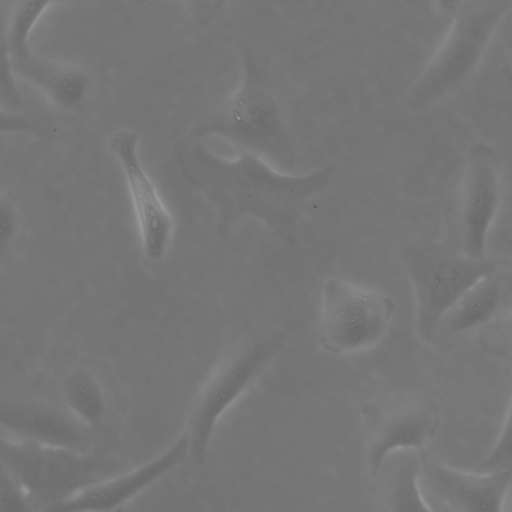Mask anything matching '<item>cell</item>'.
<instances>
[{
    "mask_svg": "<svg viewBox=\"0 0 512 512\" xmlns=\"http://www.w3.org/2000/svg\"><path fill=\"white\" fill-rule=\"evenodd\" d=\"M512 366V359L508 360ZM512 470V393L503 427L490 451L473 467L476 472Z\"/></svg>",
    "mask_w": 512,
    "mask_h": 512,
    "instance_id": "2e32d148",
    "label": "cell"
},
{
    "mask_svg": "<svg viewBox=\"0 0 512 512\" xmlns=\"http://www.w3.org/2000/svg\"><path fill=\"white\" fill-rule=\"evenodd\" d=\"M502 512H512V479L504 498Z\"/></svg>",
    "mask_w": 512,
    "mask_h": 512,
    "instance_id": "7402d4cb",
    "label": "cell"
},
{
    "mask_svg": "<svg viewBox=\"0 0 512 512\" xmlns=\"http://www.w3.org/2000/svg\"><path fill=\"white\" fill-rule=\"evenodd\" d=\"M399 258L415 300V332L429 343L446 315L481 279L498 272L491 259L446 252L431 245L410 243Z\"/></svg>",
    "mask_w": 512,
    "mask_h": 512,
    "instance_id": "3957f363",
    "label": "cell"
},
{
    "mask_svg": "<svg viewBox=\"0 0 512 512\" xmlns=\"http://www.w3.org/2000/svg\"><path fill=\"white\" fill-rule=\"evenodd\" d=\"M511 1H464L440 47L411 88L415 110L430 108L463 90L478 71Z\"/></svg>",
    "mask_w": 512,
    "mask_h": 512,
    "instance_id": "6da1fadb",
    "label": "cell"
},
{
    "mask_svg": "<svg viewBox=\"0 0 512 512\" xmlns=\"http://www.w3.org/2000/svg\"><path fill=\"white\" fill-rule=\"evenodd\" d=\"M440 425L437 407L429 400L411 395L383 398L374 406L368 463L378 472L395 452H422Z\"/></svg>",
    "mask_w": 512,
    "mask_h": 512,
    "instance_id": "ba28073f",
    "label": "cell"
},
{
    "mask_svg": "<svg viewBox=\"0 0 512 512\" xmlns=\"http://www.w3.org/2000/svg\"><path fill=\"white\" fill-rule=\"evenodd\" d=\"M1 467L45 508L123 470L114 459L94 450L64 448L1 438Z\"/></svg>",
    "mask_w": 512,
    "mask_h": 512,
    "instance_id": "277c9868",
    "label": "cell"
},
{
    "mask_svg": "<svg viewBox=\"0 0 512 512\" xmlns=\"http://www.w3.org/2000/svg\"><path fill=\"white\" fill-rule=\"evenodd\" d=\"M139 141V133L125 127L110 136L109 147L127 182L143 254L159 263L170 247L175 222L141 161Z\"/></svg>",
    "mask_w": 512,
    "mask_h": 512,
    "instance_id": "52a82bcc",
    "label": "cell"
},
{
    "mask_svg": "<svg viewBox=\"0 0 512 512\" xmlns=\"http://www.w3.org/2000/svg\"><path fill=\"white\" fill-rule=\"evenodd\" d=\"M63 396L71 414L89 428L101 425L106 402L101 385L86 370L68 373L62 385Z\"/></svg>",
    "mask_w": 512,
    "mask_h": 512,
    "instance_id": "9a60e30c",
    "label": "cell"
},
{
    "mask_svg": "<svg viewBox=\"0 0 512 512\" xmlns=\"http://www.w3.org/2000/svg\"><path fill=\"white\" fill-rule=\"evenodd\" d=\"M386 481L389 512H437L425 499L420 486L421 452H395Z\"/></svg>",
    "mask_w": 512,
    "mask_h": 512,
    "instance_id": "5bb4252c",
    "label": "cell"
},
{
    "mask_svg": "<svg viewBox=\"0 0 512 512\" xmlns=\"http://www.w3.org/2000/svg\"><path fill=\"white\" fill-rule=\"evenodd\" d=\"M500 202L497 154L491 144L475 142L465 162L463 199V253L484 258L489 231Z\"/></svg>",
    "mask_w": 512,
    "mask_h": 512,
    "instance_id": "8fae6325",
    "label": "cell"
},
{
    "mask_svg": "<svg viewBox=\"0 0 512 512\" xmlns=\"http://www.w3.org/2000/svg\"><path fill=\"white\" fill-rule=\"evenodd\" d=\"M286 344L283 333L260 330L238 339L221 358L193 401L185 431L189 459L206 462L216 426L225 412L252 386Z\"/></svg>",
    "mask_w": 512,
    "mask_h": 512,
    "instance_id": "7a4b0ae2",
    "label": "cell"
},
{
    "mask_svg": "<svg viewBox=\"0 0 512 512\" xmlns=\"http://www.w3.org/2000/svg\"><path fill=\"white\" fill-rule=\"evenodd\" d=\"M0 512H31V497L8 471L0 470Z\"/></svg>",
    "mask_w": 512,
    "mask_h": 512,
    "instance_id": "ac0fdd59",
    "label": "cell"
},
{
    "mask_svg": "<svg viewBox=\"0 0 512 512\" xmlns=\"http://www.w3.org/2000/svg\"><path fill=\"white\" fill-rule=\"evenodd\" d=\"M0 99L1 108L6 111H20L24 107V99L16 85L14 71L6 52L0 48Z\"/></svg>",
    "mask_w": 512,
    "mask_h": 512,
    "instance_id": "d6986e66",
    "label": "cell"
},
{
    "mask_svg": "<svg viewBox=\"0 0 512 512\" xmlns=\"http://www.w3.org/2000/svg\"><path fill=\"white\" fill-rule=\"evenodd\" d=\"M184 430L167 448L146 462L105 478L42 512H111L152 486L189 458Z\"/></svg>",
    "mask_w": 512,
    "mask_h": 512,
    "instance_id": "30bf717a",
    "label": "cell"
},
{
    "mask_svg": "<svg viewBox=\"0 0 512 512\" xmlns=\"http://www.w3.org/2000/svg\"><path fill=\"white\" fill-rule=\"evenodd\" d=\"M504 281L498 272L471 287L444 318L442 324L451 333L467 332L488 323L499 309Z\"/></svg>",
    "mask_w": 512,
    "mask_h": 512,
    "instance_id": "4fadbf2b",
    "label": "cell"
},
{
    "mask_svg": "<svg viewBox=\"0 0 512 512\" xmlns=\"http://www.w3.org/2000/svg\"><path fill=\"white\" fill-rule=\"evenodd\" d=\"M512 470L462 471L421 452L420 486L427 502L452 512H502Z\"/></svg>",
    "mask_w": 512,
    "mask_h": 512,
    "instance_id": "9c48e42d",
    "label": "cell"
},
{
    "mask_svg": "<svg viewBox=\"0 0 512 512\" xmlns=\"http://www.w3.org/2000/svg\"><path fill=\"white\" fill-rule=\"evenodd\" d=\"M0 423L17 440L78 452L93 450L89 427L72 414L48 404L34 401L2 402Z\"/></svg>",
    "mask_w": 512,
    "mask_h": 512,
    "instance_id": "7c38bea8",
    "label": "cell"
},
{
    "mask_svg": "<svg viewBox=\"0 0 512 512\" xmlns=\"http://www.w3.org/2000/svg\"><path fill=\"white\" fill-rule=\"evenodd\" d=\"M17 228V214L12 199L2 197L0 203V243L3 249L14 237Z\"/></svg>",
    "mask_w": 512,
    "mask_h": 512,
    "instance_id": "ffe728a7",
    "label": "cell"
},
{
    "mask_svg": "<svg viewBox=\"0 0 512 512\" xmlns=\"http://www.w3.org/2000/svg\"><path fill=\"white\" fill-rule=\"evenodd\" d=\"M1 132H25L48 138L54 130L53 119L39 111H6L0 109Z\"/></svg>",
    "mask_w": 512,
    "mask_h": 512,
    "instance_id": "e0dca14e",
    "label": "cell"
},
{
    "mask_svg": "<svg viewBox=\"0 0 512 512\" xmlns=\"http://www.w3.org/2000/svg\"><path fill=\"white\" fill-rule=\"evenodd\" d=\"M52 2L23 0L14 6L8 24L2 23L0 48L18 74L62 108L74 109L85 99L90 78L78 66L48 60L30 47L32 30Z\"/></svg>",
    "mask_w": 512,
    "mask_h": 512,
    "instance_id": "8992f818",
    "label": "cell"
},
{
    "mask_svg": "<svg viewBox=\"0 0 512 512\" xmlns=\"http://www.w3.org/2000/svg\"><path fill=\"white\" fill-rule=\"evenodd\" d=\"M396 306L384 291L330 276L321 289L317 340L333 356L369 350L387 335Z\"/></svg>",
    "mask_w": 512,
    "mask_h": 512,
    "instance_id": "5b68a950",
    "label": "cell"
},
{
    "mask_svg": "<svg viewBox=\"0 0 512 512\" xmlns=\"http://www.w3.org/2000/svg\"><path fill=\"white\" fill-rule=\"evenodd\" d=\"M500 327L498 328L500 332H502L504 337V344L505 348L507 346H510L512 348V312L500 323ZM505 348L497 354L499 356ZM506 360L512 359V350L511 352L505 357Z\"/></svg>",
    "mask_w": 512,
    "mask_h": 512,
    "instance_id": "44dd1931",
    "label": "cell"
}]
</instances>
